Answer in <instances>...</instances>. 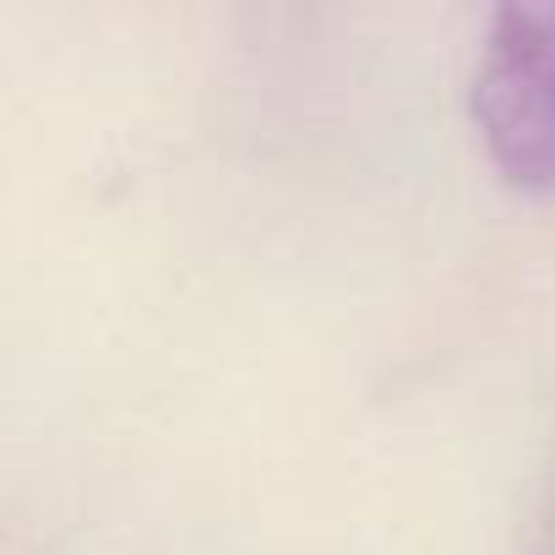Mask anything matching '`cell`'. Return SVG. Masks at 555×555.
<instances>
[{
  "instance_id": "1",
  "label": "cell",
  "mask_w": 555,
  "mask_h": 555,
  "mask_svg": "<svg viewBox=\"0 0 555 555\" xmlns=\"http://www.w3.org/2000/svg\"><path fill=\"white\" fill-rule=\"evenodd\" d=\"M468 109L490 169L522 196H555V7L490 17Z\"/></svg>"
}]
</instances>
